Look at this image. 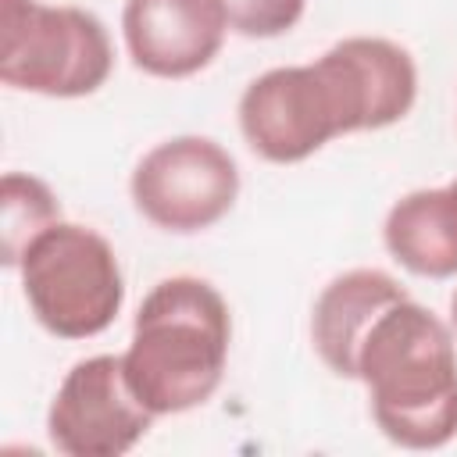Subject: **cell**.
I'll use <instances>...</instances> for the list:
<instances>
[{"mask_svg":"<svg viewBox=\"0 0 457 457\" xmlns=\"http://www.w3.org/2000/svg\"><path fill=\"white\" fill-rule=\"evenodd\" d=\"M221 11L228 32L243 39H278L303 21L307 0H221Z\"/></svg>","mask_w":457,"mask_h":457,"instance_id":"12","label":"cell"},{"mask_svg":"<svg viewBox=\"0 0 457 457\" xmlns=\"http://www.w3.org/2000/svg\"><path fill=\"white\" fill-rule=\"evenodd\" d=\"M411 296L407 286L382 268H350L321 286L311 307V346L336 378H357V353L371 325Z\"/></svg>","mask_w":457,"mask_h":457,"instance_id":"9","label":"cell"},{"mask_svg":"<svg viewBox=\"0 0 457 457\" xmlns=\"http://www.w3.org/2000/svg\"><path fill=\"white\" fill-rule=\"evenodd\" d=\"M61 218H64L61 200L43 179L29 171H7L0 179V261L4 268H18L25 246Z\"/></svg>","mask_w":457,"mask_h":457,"instance_id":"11","label":"cell"},{"mask_svg":"<svg viewBox=\"0 0 457 457\" xmlns=\"http://www.w3.org/2000/svg\"><path fill=\"white\" fill-rule=\"evenodd\" d=\"M450 328H453V336H457V289L450 293Z\"/></svg>","mask_w":457,"mask_h":457,"instance_id":"13","label":"cell"},{"mask_svg":"<svg viewBox=\"0 0 457 457\" xmlns=\"http://www.w3.org/2000/svg\"><path fill=\"white\" fill-rule=\"evenodd\" d=\"M232 311L200 275H168L139 303L121 353L125 378L154 418L204 407L225 378Z\"/></svg>","mask_w":457,"mask_h":457,"instance_id":"3","label":"cell"},{"mask_svg":"<svg viewBox=\"0 0 457 457\" xmlns=\"http://www.w3.org/2000/svg\"><path fill=\"white\" fill-rule=\"evenodd\" d=\"M375 428L403 450H439L457 439V336L414 296L396 300L357 353Z\"/></svg>","mask_w":457,"mask_h":457,"instance_id":"2","label":"cell"},{"mask_svg":"<svg viewBox=\"0 0 457 457\" xmlns=\"http://www.w3.org/2000/svg\"><path fill=\"white\" fill-rule=\"evenodd\" d=\"M114 43L107 25L75 4L0 0V82L18 93L79 100L107 86Z\"/></svg>","mask_w":457,"mask_h":457,"instance_id":"5","label":"cell"},{"mask_svg":"<svg viewBox=\"0 0 457 457\" xmlns=\"http://www.w3.org/2000/svg\"><path fill=\"white\" fill-rule=\"evenodd\" d=\"M418 104V64L386 36H343L307 64H278L246 82L236 118L268 164H300L339 136L382 132Z\"/></svg>","mask_w":457,"mask_h":457,"instance_id":"1","label":"cell"},{"mask_svg":"<svg viewBox=\"0 0 457 457\" xmlns=\"http://www.w3.org/2000/svg\"><path fill=\"white\" fill-rule=\"evenodd\" d=\"M228 36L221 0H125L121 43L150 79H193L214 64Z\"/></svg>","mask_w":457,"mask_h":457,"instance_id":"8","label":"cell"},{"mask_svg":"<svg viewBox=\"0 0 457 457\" xmlns=\"http://www.w3.org/2000/svg\"><path fill=\"white\" fill-rule=\"evenodd\" d=\"M386 253L418 278L457 275V179L446 186L411 189L386 211Z\"/></svg>","mask_w":457,"mask_h":457,"instance_id":"10","label":"cell"},{"mask_svg":"<svg viewBox=\"0 0 457 457\" xmlns=\"http://www.w3.org/2000/svg\"><path fill=\"white\" fill-rule=\"evenodd\" d=\"M154 421L125 378L121 353L75 361L46 407V436L68 457H121Z\"/></svg>","mask_w":457,"mask_h":457,"instance_id":"7","label":"cell"},{"mask_svg":"<svg viewBox=\"0 0 457 457\" xmlns=\"http://www.w3.org/2000/svg\"><path fill=\"white\" fill-rule=\"evenodd\" d=\"M239 164L211 136H171L150 146L132 175L129 196L139 218L171 236L214 228L239 200Z\"/></svg>","mask_w":457,"mask_h":457,"instance_id":"6","label":"cell"},{"mask_svg":"<svg viewBox=\"0 0 457 457\" xmlns=\"http://www.w3.org/2000/svg\"><path fill=\"white\" fill-rule=\"evenodd\" d=\"M21 296L57 339H93L114 325L125 303V275L111 239L79 221H54L18 261Z\"/></svg>","mask_w":457,"mask_h":457,"instance_id":"4","label":"cell"}]
</instances>
